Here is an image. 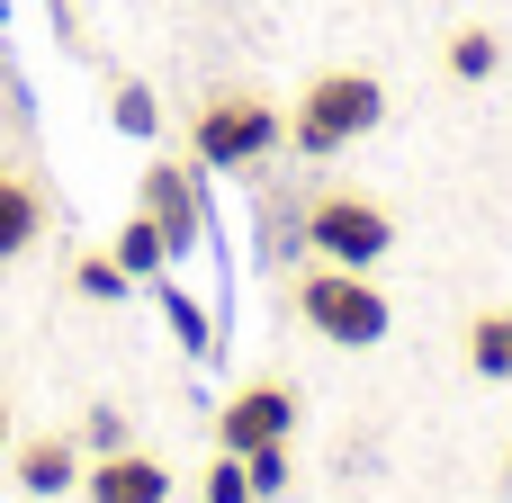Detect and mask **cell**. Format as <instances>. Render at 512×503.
I'll list each match as a JSON object with an SVG mask.
<instances>
[{"instance_id": "6da1fadb", "label": "cell", "mask_w": 512, "mask_h": 503, "mask_svg": "<svg viewBox=\"0 0 512 503\" xmlns=\"http://www.w3.org/2000/svg\"><path fill=\"white\" fill-rule=\"evenodd\" d=\"M378 117H387L378 72H315V81L297 90V108H288V144H297L306 162H333V153L360 144Z\"/></svg>"}, {"instance_id": "7a4b0ae2", "label": "cell", "mask_w": 512, "mask_h": 503, "mask_svg": "<svg viewBox=\"0 0 512 503\" xmlns=\"http://www.w3.org/2000/svg\"><path fill=\"white\" fill-rule=\"evenodd\" d=\"M279 135H288V117H279L261 90H216V99L189 117V162H198V171H261V162L279 153Z\"/></svg>"}, {"instance_id": "3957f363", "label": "cell", "mask_w": 512, "mask_h": 503, "mask_svg": "<svg viewBox=\"0 0 512 503\" xmlns=\"http://www.w3.org/2000/svg\"><path fill=\"white\" fill-rule=\"evenodd\" d=\"M297 315H306L324 342H342V351H369V342H387V324H396L387 297H378V279H369V270H333V261L297 279Z\"/></svg>"}, {"instance_id": "277c9868", "label": "cell", "mask_w": 512, "mask_h": 503, "mask_svg": "<svg viewBox=\"0 0 512 503\" xmlns=\"http://www.w3.org/2000/svg\"><path fill=\"white\" fill-rule=\"evenodd\" d=\"M387 243H396V216L360 189H324L306 207V252L333 270H369V261H387Z\"/></svg>"}, {"instance_id": "5b68a950", "label": "cell", "mask_w": 512, "mask_h": 503, "mask_svg": "<svg viewBox=\"0 0 512 503\" xmlns=\"http://www.w3.org/2000/svg\"><path fill=\"white\" fill-rule=\"evenodd\" d=\"M297 432V387L288 378H252V387H234L225 405H216V450H261V441H288Z\"/></svg>"}, {"instance_id": "8992f818", "label": "cell", "mask_w": 512, "mask_h": 503, "mask_svg": "<svg viewBox=\"0 0 512 503\" xmlns=\"http://www.w3.org/2000/svg\"><path fill=\"white\" fill-rule=\"evenodd\" d=\"M135 207L162 225L171 261L207 243V189H198V162H153V171H144V198H135Z\"/></svg>"}, {"instance_id": "52a82bcc", "label": "cell", "mask_w": 512, "mask_h": 503, "mask_svg": "<svg viewBox=\"0 0 512 503\" xmlns=\"http://www.w3.org/2000/svg\"><path fill=\"white\" fill-rule=\"evenodd\" d=\"M81 495L90 503H171V468L126 441V450H99V459L81 468Z\"/></svg>"}, {"instance_id": "ba28073f", "label": "cell", "mask_w": 512, "mask_h": 503, "mask_svg": "<svg viewBox=\"0 0 512 503\" xmlns=\"http://www.w3.org/2000/svg\"><path fill=\"white\" fill-rule=\"evenodd\" d=\"M9 477H18V495L54 503L81 486V450H72V432H27V441H9Z\"/></svg>"}, {"instance_id": "9c48e42d", "label": "cell", "mask_w": 512, "mask_h": 503, "mask_svg": "<svg viewBox=\"0 0 512 503\" xmlns=\"http://www.w3.org/2000/svg\"><path fill=\"white\" fill-rule=\"evenodd\" d=\"M36 234H45V198H36V180L0 171V261H18Z\"/></svg>"}, {"instance_id": "30bf717a", "label": "cell", "mask_w": 512, "mask_h": 503, "mask_svg": "<svg viewBox=\"0 0 512 503\" xmlns=\"http://www.w3.org/2000/svg\"><path fill=\"white\" fill-rule=\"evenodd\" d=\"M108 252H117V270H126V279H162V270H171V243H162V225H153L144 207L117 225V243H108Z\"/></svg>"}, {"instance_id": "8fae6325", "label": "cell", "mask_w": 512, "mask_h": 503, "mask_svg": "<svg viewBox=\"0 0 512 503\" xmlns=\"http://www.w3.org/2000/svg\"><path fill=\"white\" fill-rule=\"evenodd\" d=\"M468 369H477V378H512V315L504 306H486V315L468 324Z\"/></svg>"}, {"instance_id": "7c38bea8", "label": "cell", "mask_w": 512, "mask_h": 503, "mask_svg": "<svg viewBox=\"0 0 512 503\" xmlns=\"http://www.w3.org/2000/svg\"><path fill=\"white\" fill-rule=\"evenodd\" d=\"M162 315H171V333H180V351H189V360H216V342H225V333L207 324V306H198L189 288H171V279H162Z\"/></svg>"}, {"instance_id": "4fadbf2b", "label": "cell", "mask_w": 512, "mask_h": 503, "mask_svg": "<svg viewBox=\"0 0 512 503\" xmlns=\"http://www.w3.org/2000/svg\"><path fill=\"white\" fill-rule=\"evenodd\" d=\"M441 63H450V81H495L504 72V45H495V27H459Z\"/></svg>"}, {"instance_id": "5bb4252c", "label": "cell", "mask_w": 512, "mask_h": 503, "mask_svg": "<svg viewBox=\"0 0 512 503\" xmlns=\"http://www.w3.org/2000/svg\"><path fill=\"white\" fill-rule=\"evenodd\" d=\"M108 126H117V135H135V144H144V135H153V126H162V99H153V90H144V81H117V90H108Z\"/></svg>"}, {"instance_id": "9a60e30c", "label": "cell", "mask_w": 512, "mask_h": 503, "mask_svg": "<svg viewBox=\"0 0 512 503\" xmlns=\"http://www.w3.org/2000/svg\"><path fill=\"white\" fill-rule=\"evenodd\" d=\"M72 288H81L90 306H117V297H126L135 279L117 270V252H72Z\"/></svg>"}, {"instance_id": "2e32d148", "label": "cell", "mask_w": 512, "mask_h": 503, "mask_svg": "<svg viewBox=\"0 0 512 503\" xmlns=\"http://www.w3.org/2000/svg\"><path fill=\"white\" fill-rule=\"evenodd\" d=\"M198 503H261L234 450H216V459H207V477H198Z\"/></svg>"}, {"instance_id": "e0dca14e", "label": "cell", "mask_w": 512, "mask_h": 503, "mask_svg": "<svg viewBox=\"0 0 512 503\" xmlns=\"http://www.w3.org/2000/svg\"><path fill=\"white\" fill-rule=\"evenodd\" d=\"M243 477H252V495H288V441H261V450H243Z\"/></svg>"}, {"instance_id": "ac0fdd59", "label": "cell", "mask_w": 512, "mask_h": 503, "mask_svg": "<svg viewBox=\"0 0 512 503\" xmlns=\"http://www.w3.org/2000/svg\"><path fill=\"white\" fill-rule=\"evenodd\" d=\"M90 450H126V414L117 405H90Z\"/></svg>"}, {"instance_id": "d6986e66", "label": "cell", "mask_w": 512, "mask_h": 503, "mask_svg": "<svg viewBox=\"0 0 512 503\" xmlns=\"http://www.w3.org/2000/svg\"><path fill=\"white\" fill-rule=\"evenodd\" d=\"M0 450H9V396H0Z\"/></svg>"}, {"instance_id": "ffe728a7", "label": "cell", "mask_w": 512, "mask_h": 503, "mask_svg": "<svg viewBox=\"0 0 512 503\" xmlns=\"http://www.w3.org/2000/svg\"><path fill=\"white\" fill-rule=\"evenodd\" d=\"M504 477H512V459H504Z\"/></svg>"}, {"instance_id": "44dd1931", "label": "cell", "mask_w": 512, "mask_h": 503, "mask_svg": "<svg viewBox=\"0 0 512 503\" xmlns=\"http://www.w3.org/2000/svg\"><path fill=\"white\" fill-rule=\"evenodd\" d=\"M0 9H9V0H0Z\"/></svg>"}]
</instances>
